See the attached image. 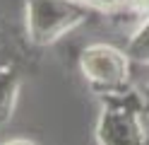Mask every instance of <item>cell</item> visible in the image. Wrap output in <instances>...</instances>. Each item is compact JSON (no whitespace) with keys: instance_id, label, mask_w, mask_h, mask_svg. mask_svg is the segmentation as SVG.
I'll return each mask as SVG.
<instances>
[{"instance_id":"cell-1","label":"cell","mask_w":149,"mask_h":145,"mask_svg":"<svg viewBox=\"0 0 149 145\" xmlns=\"http://www.w3.org/2000/svg\"><path fill=\"white\" fill-rule=\"evenodd\" d=\"M144 102L142 92L123 90L104 94L96 116V145H149L144 128Z\"/></svg>"},{"instance_id":"cell-2","label":"cell","mask_w":149,"mask_h":145,"mask_svg":"<svg viewBox=\"0 0 149 145\" xmlns=\"http://www.w3.org/2000/svg\"><path fill=\"white\" fill-rule=\"evenodd\" d=\"M96 15L82 0H26L24 22L34 46H51Z\"/></svg>"},{"instance_id":"cell-3","label":"cell","mask_w":149,"mask_h":145,"mask_svg":"<svg viewBox=\"0 0 149 145\" xmlns=\"http://www.w3.org/2000/svg\"><path fill=\"white\" fill-rule=\"evenodd\" d=\"M130 56L111 44H91L79 53L84 80L101 94L123 92L130 87Z\"/></svg>"},{"instance_id":"cell-4","label":"cell","mask_w":149,"mask_h":145,"mask_svg":"<svg viewBox=\"0 0 149 145\" xmlns=\"http://www.w3.org/2000/svg\"><path fill=\"white\" fill-rule=\"evenodd\" d=\"M19 85L22 77L17 65L7 58H0V126L12 119L17 97H19Z\"/></svg>"},{"instance_id":"cell-5","label":"cell","mask_w":149,"mask_h":145,"mask_svg":"<svg viewBox=\"0 0 149 145\" xmlns=\"http://www.w3.org/2000/svg\"><path fill=\"white\" fill-rule=\"evenodd\" d=\"M125 53L130 56V61H135L139 65H149V17H144L142 24L127 39Z\"/></svg>"},{"instance_id":"cell-6","label":"cell","mask_w":149,"mask_h":145,"mask_svg":"<svg viewBox=\"0 0 149 145\" xmlns=\"http://www.w3.org/2000/svg\"><path fill=\"white\" fill-rule=\"evenodd\" d=\"M82 3H87L94 12H118L127 7V0H82Z\"/></svg>"},{"instance_id":"cell-7","label":"cell","mask_w":149,"mask_h":145,"mask_svg":"<svg viewBox=\"0 0 149 145\" xmlns=\"http://www.w3.org/2000/svg\"><path fill=\"white\" fill-rule=\"evenodd\" d=\"M127 7H130V10H135L137 15L149 17V0H127Z\"/></svg>"},{"instance_id":"cell-8","label":"cell","mask_w":149,"mask_h":145,"mask_svg":"<svg viewBox=\"0 0 149 145\" xmlns=\"http://www.w3.org/2000/svg\"><path fill=\"white\" fill-rule=\"evenodd\" d=\"M0 145H36V143L29 138H10V140H3Z\"/></svg>"},{"instance_id":"cell-9","label":"cell","mask_w":149,"mask_h":145,"mask_svg":"<svg viewBox=\"0 0 149 145\" xmlns=\"http://www.w3.org/2000/svg\"><path fill=\"white\" fill-rule=\"evenodd\" d=\"M142 92V102H144V109H147V114H149V82L144 85V90H139Z\"/></svg>"}]
</instances>
